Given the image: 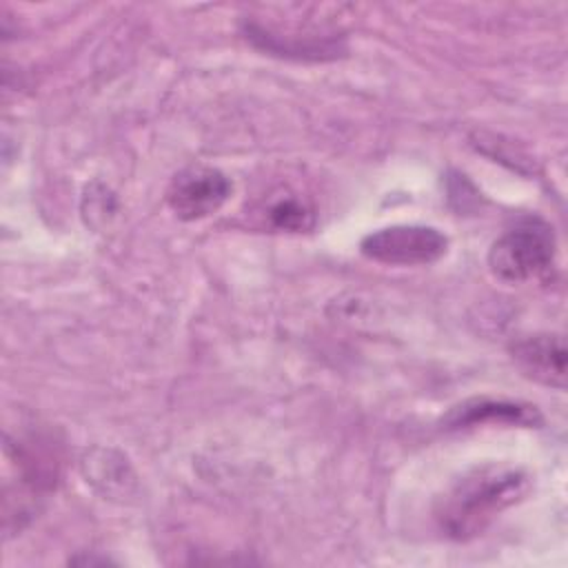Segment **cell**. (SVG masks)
<instances>
[{"instance_id": "6da1fadb", "label": "cell", "mask_w": 568, "mask_h": 568, "mask_svg": "<svg viewBox=\"0 0 568 568\" xmlns=\"http://www.w3.org/2000/svg\"><path fill=\"white\" fill-rule=\"evenodd\" d=\"M530 488V477L513 466H484L464 475L439 501V528L453 539L481 535L493 519L521 501Z\"/></svg>"}, {"instance_id": "7a4b0ae2", "label": "cell", "mask_w": 568, "mask_h": 568, "mask_svg": "<svg viewBox=\"0 0 568 568\" xmlns=\"http://www.w3.org/2000/svg\"><path fill=\"white\" fill-rule=\"evenodd\" d=\"M557 240L552 226L539 215L519 217L488 251L490 273L506 284L541 280L555 264Z\"/></svg>"}, {"instance_id": "3957f363", "label": "cell", "mask_w": 568, "mask_h": 568, "mask_svg": "<svg viewBox=\"0 0 568 568\" xmlns=\"http://www.w3.org/2000/svg\"><path fill=\"white\" fill-rule=\"evenodd\" d=\"M448 248V237L424 224H393L368 233L359 242L362 255L373 262L390 266H419L433 264L444 257Z\"/></svg>"}, {"instance_id": "277c9868", "label": "cell", "mask_w": 568, "mask_h": 568, "mask_svg": "<svg viewBox=\"0 0 568 568\" xmlns=\"http://www.w3.org/2000/svg\"><path fill=\"white\" fill-rule=\"evenodd\" d=\"M231 189V180L220 169L193 164L173 175L166 189V202L180 220L193 222L220 211Z\"/></svg>"}, {"instance_id": "5b68a950", "label": "cell", "mask_w": 568, "mask_h": 568, "mask_svg": "<svg viewBox=\"0 0 568 568\" xmlns=\"http://www.w3.org/2000/svg\"><path fill=\"white\" fill-rule=\"evenodd\" d=\"M510 355L519 371L546 386H566V346L561 335L539 333L510 344Z\"/></svg>"}, {"instance_id": "8992f818", "label": "cell", "mask_w": 568, "mask_h": 568, "mask_svg": "<svg viewBox=\"0 0 568 568\" xmlns=\"http://www.w3.org/2000/svg\"><path fill=\"white\" fill-rule=\"evenodd\" d=\"M515 424V426H537L541 422L539 413L530 404L506 402V399H470L455 406L444 424L446 428H470L477 424Z\"/></svg>"}, {"instance_id": "52a82bcc", "label": "cell", "mask_w": 568, "mask_h": 568, "mask_svg": "<svg viewBox=\"0 0 568 568\" xmlns=\"http://www.w3.org/2000/svg\"><path fill=\"white\" fill-rule=\"evenodd\" d=\"M268 220L277 231L302 233L315 224V213L308 202L295 195H282L268 206Z\"/></svg>"}]
</instances>
